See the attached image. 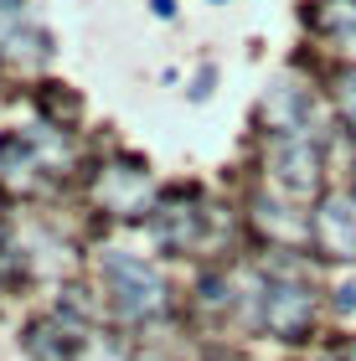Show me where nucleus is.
<instances>
[{"mask_svg": "<svg viewBox=\"0 0 356 361\" xmlns=\"http://www.w3.org/2000/svg\"><path fill=\"white\" fill-rule=\"evenodd\" d=\"M341 310H356V284H346V289H341Z\"/></svg>", "mask_w": 356, "mask_h": 361, "instance_id": "obj_2", "label": "nucleus"}, {"mask_svg": "<svg viewBox=\"0 0 356 361\" xmlns=\"http://www.w3.org/2000/svg\"><path fill=\"white\" fill-rule=\"evenodd\" d=\"M109 279L119 284V300H124V310H145L155 300V279H150V269L145 264H135V258H124V253H114L109 258Z\"/></svg>", "mask_w": 356, "mask_h": 361, "instance_id": "obj_1", "label": "nucleus"}]
</instances>
